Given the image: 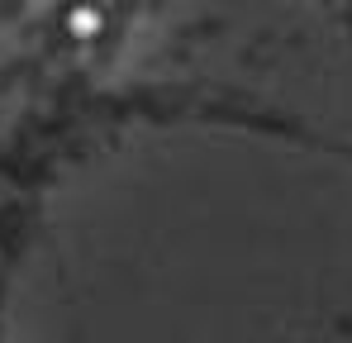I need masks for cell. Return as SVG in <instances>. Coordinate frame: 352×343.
<instances>
[{
	"instance_id": "1",
	"label": "cell",
	"mask_w": 352,
	"mask_h": 343,
	"mask_svg": "<svg viewBox=\"0 0 352 343\" xmlns=\"http://www.w3.org/2000/svg\"><path fill=\"white\" fill-rule=\"evenodd\" d=\"M58 24L67 43H100L110 34V5L105 0H67Z\"/></svg>"
}]
</instances>
